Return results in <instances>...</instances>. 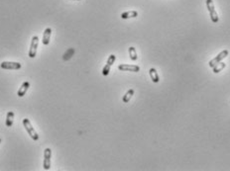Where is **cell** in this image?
I'll return each mask as SVG.
<instances>
[{"instance_id": "2e32d148", "label": "cell", "mask_w": 230, "mask_h": 171, "mask_svg": "<svg viewBox=\"0 0 230 171\" xmlns=\"http://www.w3.org/2000/svg\"><path fill=\"white\" fill-rule=\"evenodd\" d=\"M225 66H226V64H224V62H221V61H220L219 64H217L213 67V72H214V73L220 72L222 69L225 68Z\"/></svg>"}, {"instance_id": "e0dca14e", "label": "cell", "mask_w": 230, "mask_h": 171, "mask_svg": "<svg viewBox=\"0 0 230 171\" xmlns=\"http://www.w3.org/2000/svg\"><path fill=\"white\" fill-rule=\"evenodd\" d=\"M74 1H80V0H74Z\"/></svg>"}, {"instance_id": "ba28073f", "label": "cell", "mask_w": 230, "mask_h": 171, "mask_svg": "<svg viewBox=\"0 0 230 171\" xmlns=\"http://www.w3.org/2000/svg\"><path fill=\"white\" fill-rule=\"evenodd\" d=\"M119 70L122 71H132V72H138L140 70V67L138 65H133V64H120L118 66Z\"/></svg>"}, {"instance_id": "4fadbf2b", "label": "cell", "mask_w": 230, "mask_h": 171, "mask_svg": "<svg viewBox=\"0 0 230 171\" xmlns=\"http://www.w3.org/2000/svg\"><path fill=\"white\" fill-rule=\"evenodd\" d=\"M134 89H129L127 92H126V94L123 96V102L124 103H128L131 100V98H132V96L134 95Z\"/></svg>"}, {"instance_id": "9c48e42d", "label": "cell", "mask_w": 230, "mask_h": 171, "mask_svg": "<svg viewBox=\"0 0 230 171\" xmlns=\"http://www.w3.org/2000/svg\"><path fill=\"white\" fill-rule=\"evenodd\" d=\"M30 88V83L28 81H25V82L21 85V87L19 88V90L17 92V95L19 97H23V96L26 94V92L28 91V89Z\"/></svg>"}, {"instance_id": "6da1fadb", "label": "cell", "mask_w": 230, "mask_h": 171, "mask_svg": "<svg viewBox=\"0 0 230 171\" xmlns=\"http://www.w3.org/2000/svg\"><path fill=\"white\" fill-rule=\"evenodd\" d=\"M23 126H24V128L26 129V131H27V133H29V136H31V139L33 140H39V135H38L37 132L35 131V130H34L33 126H32L31 122H30L29 119H27V118L24 119V120H23Z\"/></svg>"}, {"instance_id": "52a82bcc", "label": "cell", "mask_w": 230, "mask_h": 171, "mask_svg": "<svg viewBox=\"0 0 230 171\" xmlns=\"http://www.w3.org/2000/svg\"><path fill=\"white\" fill-rule=\"evenodd\" d=\"M115 59H116V57H115L114 54H110V55H109L106 64H105V66H104L103 69H102V74H103L104 76H107L108 74H109V72H110V68H111L112 64H114Z\"/></svg>"}, {"instance_id": "8fae6325", "label": "cell", "mask_w": 230, "mask_h": 171, "mask_svg": "<svg viewBox=\"0 0 230 171\" xmlns=\"http://www.w3.org/2000/svg\"><path fill=\"white\" fill-rule=\"evenodd\" d=\"M149 74H150V77L151 79H152V81L154 83H158L160 81V78H159V74H158L157 70L155 68H151L149 70Z\"/></svg>"}, {"instance_id": "9a60e30c", "label": "cell", "mask_w": 230, "mask_h": 171, "mask_svg": "<svg viewBox=\"0 0 230 171\" xmlns=\"http://www.w3.org/2000/svg\"><path fill=\"white\" fill-rule=\"evenodd\" d=\"M129 55H130V58L132 59V61H137V53H136V50H135L134 47H130L129 48Z\"/></svg>"}, {"instance_id": "7c38bea8", "label": "cell", "mask_w": 230, "mask_h": 171, "mask_svg": "<svg viewBox=\"0 0 230 171\" xmlns=\"http://www.w3.org/2000/svg\"><path fill=\"white\" fill-rule=\"evenodd\" d=\"M138 16L137 11H127V12H124L121 14L122 19H129V18H135Z\"/></svg>"}, {"instance_id": "277c9868", "label": "cell", "mask_w": 230, "mask_h": 171, "mask_svg": "<svg viewBox=\"0 0 230 171\" xmlns=\"http://www.w3.org/2000/svg\"><path fill=\"white\" fill-rule=\"evenodd\" d=\"M228 54H229V51H227V50H224V51H222L221 53L217 55V57H215L214 58H212L211 61H210L209 62H208V65L210 66L211 68H213L214 66H215L217 64H219V62L222 61L223 58H225L228 55Z\"/></svg>"}, {"instance_id": "ac0fdd59", "label": "cell", "mask_w": 230, "mask_h": 171, "mask_svg": "<svg viewBox=\"0 0 230 171\" xmlns=\"http://www.w3.org/2000/svg\"><path fill=\"white\" fill-rule=\"evenodd\" d=\"M0 143H1V139H0Z\"/></svg>"}, {"instance_id": "7a4b0ae2", "label": "cell", "mask_w": 230, "mask_h": 171, "mask_svg": "<svg viewBox=\"0 0 230 171\" xmlns=\"http://www.w3.org/2000/svg\"><path fill=\"white\" fill-rule=\"evenodd\" d=\"M206 6H207V9L209 11V15H210V18H211V21L213 23H217L218 20H219V18H218V15L215 11V8H214V4H213V1L212 0H206Z\"/></svg>"}, {"instance_id": "3957f363", "label": "cell", "mask_w": 230, "mask_h": 171, "mask_svg": "<svg viewBox=\"0 0 230 171\" xmlns=\"http://www.w3.org/2000/svg\"><path fill=\"white\" fill-rule=\"evenodd\" d=\"M38 46H39V38H38V36H34L33 38H32V41H31V44H30L29 58H34L36 57Z\"/></svg>"}, {"instance_id": "5bb4252c", "label": "cell", "mask_w": 230, "mask_h": 171, "mask_svg": "<svg viewBox=\"0 0 230 171\" xmlns=\"http://www.w3.org/2000/svg\"><path fill=\"white\" fill-rule=\"evenodd\" d=\"M14 121V113L13 112H8L6 117V126L7 127H12Z\"/></svg>"}, {"instance_id": "30bf717a", "label": "cell", "mask_w": 230, "mask_h": 171, "mask_svg": "<svg viewBox=\"0 0 230 171\" xmlns=\"http://www.w3.org/2000/svg\"><path fill=\"white\" fill-rule=\"evenodd\" d=\"M51 34H52V29H51V28H47V29L44 31V36H43V44H45V46H48L49 43H50Z\"/></svg>"}, {"instance_id": "8992f818", "label": "cell", "mask_w": 230, "mask_h": 171, "mask_svg": "<svg viewBox=\"0 0 230 171\" xmlns=\"http://www.w3.org/2000/svg\"><path fill=\"white\" fill-rule=\"evenodd\" d=\"M1 68L3 69H11V70H17L22 67V64L20 62H14V61H3L1 64Z\"/></svg>"}, {"instance_id": "5b68a950", "label": "cell", "mask_w": 230, "mask_h": 171, "mask_svg": "<svg viewBox=\"0 0 230 171\" xmlns=\"http://www.w3.org/2000/svg\"><path fill=\"white\" fill-rule=\"evenodd\" d=\"M51 156H52L51 148H46L44 150V164H43L45 170H49L51 168Z\"/></svg>"}]
</instances>
